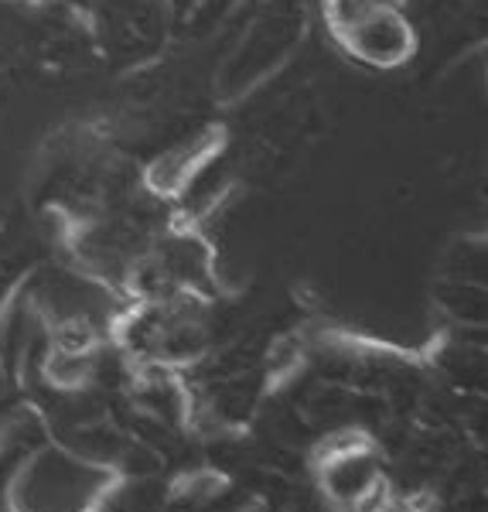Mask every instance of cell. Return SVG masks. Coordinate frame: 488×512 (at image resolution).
<instances>
[{"mask_svg": "<svg viewBox=\"0 0 488 512\" xmlns=\"http://www.w3.org/2000/svg\"><path fill=\"white\" fill-rule=\"evenodd\" d=\"M301 28H304L301 7H284V11H277V14H267V18L253 28V35H246L239 52L229 59L226 72H222V79H219V89L226 86L229 96H239L243 89H250L253 82H260L274 65L284 62V55L297 45Z\"/></svg>", "mask_w": 488, "mask_h": 512, "instance_id": "cell-1", "label": "cell"}, {"mask_svg": "<svg viewBox=\"0 0 488 512\" xmlns=\"http://www.w3.org/2000/svg\"><path fill=\"white\" fill-rule=\"evenodd\" d=\"M335 38L372 69H393L413 55V28L403 11H379Z\"/></svg>", "mask_w": 488, "mask_h": 512, "instance_id": "cell-2", "label": "cell"}, {"mask_svg": "<svg viewBox=\"0 0 488 512\" xmlns=\"http://www.w3.org/2000/svg\"><path fill=\"white\" fill-rule=\"evenodd\" d=\"M103 48L137 52L140 45H157L164 31V0H103L99 4Z\"/></svg>", "mask_w": 488, "mask_h": 512, "instance_id": "cell-3", "label": "cell"}, {"mask_svg": "<svg viewBox=\"0 0 488 512\" xmlns=\"http://www.w3.org/2000/svg\"><path fill=\"white\" fill-rule=\"evenodd\" d=\"M212 154H215V137L212 134L188 140V144H181V147H175V151L161 154V158L151 164V171H147V185H151L154 192H161V195L185 192L188 181H192L202 168H209Z\"/></svg>", "mask_w": 488, "mask_h": 512, "instance_id": "cell-4", "label": "cell"}, {"mask_svg": "<svg viewBox=\"0 0 488 512\" xmlns=\"http://www.w3.org/2000/svg\"><path fill=\"white\" fill-rule=\"evenodd\" d=\"M372 478H379V465L372 451H352V454H332L325 458V485L335 499L352 502Z\"/></svg>", "mask_w": 488, "mask_h": 512, "instance_id": "cell-5", "label": "cell"}, {"mask_svg": "<svg viewBox=\"0 0 488 512\" xmlns=\"http://www.w3.org/2000/svg\"><path fill=\"white\" fill-rule=\"evenodd\" d=\"M403 0H325V18L335 35L349 31L352 24L372 18L379 11H400Z\"/></svg>", "mask_w": 488, "mask_h": 512, "instance_id": "cell-6", "label": "cell"}, {"mask_svg": "<svg viewBox=\"0 0 488 512\" xmlns=\"http://www.w3.org/2000/svg\"><path fill=\"white\" fill-rule=\"evenodd\" d=\"M202 4L212 11V18H222V14L229 11V4H233V0H202Z\"/></svg>", "mask_w": 488, "mask_h": 512, "instance_id": "cell-7", "label": "cell"}]
</instances>
